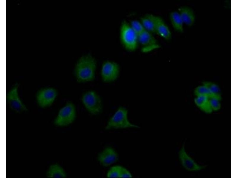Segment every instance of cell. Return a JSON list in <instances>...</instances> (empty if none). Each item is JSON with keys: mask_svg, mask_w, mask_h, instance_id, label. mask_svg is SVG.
<instances>
[{"mask_svg": "<svg viewBox=\"0 0 237 178\" xmlns=\"http://www.w3.org/2000/svg\"><path fill=\"white\" fill-rule=\"evenodd\" d=\"M119 73V66L117 63L107 60L102 63L100 75L104 82L109 83L115 81L118 77Z\"/></svg>", "mask_w": 237, "mask_h": 178, "instance_id": "52a82bcc", "label": "cell"}, {"mask_svg": "<svg viewBox=\"0 0 237 178\" xmlns=\"http://www.w3.org/2000/svg\"><path fill=\"white\" fill-rule=\"evenodd\" d=\"M82 103L87 111L93 115L101 113L103 109L102 99L99 94L93 90L85 92L81 98Z\"/></svg>", "mask_w": 237, "mask_h": 178, "instance_id": "277c9868", "label": "cell"}, {"mask_svg": "<svg viewBox=\"0 0 237 178\" xmlns=\"http://www.w3.org/2000/svg\"><path fill=\"white\" fill-rule=\"evenodd\" d=\"M140 22L146 30L151 33H156L155 25L152 14H147L142 17Z\"/></svg>", "mask_w": 237, "mask_h": 178, "instance_id": "2e32d148", "label": "cell"}, {"mask_svg": "<svg viewBox=\"0 0 237 178\" xmlns=\"http://www.w3.org/2000/svg\"><path fill=\"white\" fill-rule=\"evenodd\" d=\"M97 62L90 54L81 56L75 65L74 74L76 81L79 83L92 82L95 78Z\"/></svg>", "mask_w": 237, "mask_h": 178, "instance_id": "6da1fadb", "label": "cell"}, {"mask_svg": "<svg viewBox=\"0 0 237 178\" xmlns=\"http://www.w3.org/2000/svg\"><path fill=\"white\" fill-rule=\"evenodd\" d=\"M170 21L174 29L178 32H183V22L178 12L173 11L169 15Z\"/></svg>", "mask_w": 237, "mask_h": 178, "instance_id": "9a60e30c", "label": "cell"}, {"mask_svg": "<svg viewBox=\"0 0 237 178\" xmlns=\"http://www.w3.org/2000/svg\"><path fill=\"white\" fill-rule=\"evenodd\" d=\"M47 177L49 178H64L67 177L63 169L56 163L50 165L46 173Z\"/></svg>", "mask_w": 237, "mask_h": 178, "instance_id": "5bb4252c", "label": "cell"}, {"mask_svg": "<svg viewBox=\"0 0 237 178\" xmlns=\"http://www.w3.org/2000/svg\"><path fill=\"white\" fill-rule=\"evenodd\" d=\"M179 157L182 166L190 171L201 170L204 168V166L198 165L187 153L184 145L179 152Z\"/></svg>", "mask_w": 237, "mask_h": 178, "instance_id": "30bf717a", "label": "cell"}, {"mask_svg": "<svg viewBox=\"0 0 237 178\" xmlns=\"http://www.w3.org/2000/svg\"><path fill=\"white\" fill-rule=\"evenodd\" d=\"M203 85L209 90L213 97L220 100L221 98V92L220 88L216 84L211 82H203Z\"/></svg>", "mask_w": 237, "mask_h": 178, "instance_id": "ac0fdd59", "label": "cell"}, {"mask_svg": "<svg viewBox=\"0 0 237 178\" xmlns=\"http://www.w3.org/2000/svg\"><path fill=\"white\" fill-rule=\"evenodd\" d=\"M194 93L197 96H204L208 98L213 97L209 90L204 85L197 87L195 90Z\"/></svg>", "mask_w": 237, "mask_h": 178, "instance_id": "d6986e66", "label": "cell"}, {"mask_svg": "<svg viewBox=\"0 0 237 178\" xmlns=\"http://www.w3.org/2000/svg\"><path fill=\"white\" fill-rule=\"evenodd\" d=\"M156 29V33L165 39L169 40L171 37L170 29L161 17L152 14Z\"/></svg>", "mask_w": 237, "mask_h": 178, "instance_id": "7c38bea8", "label": "cell"}, {"mask_svg": "<svg viewBox=\"0 0 237 178\" xmlns=\"http://www.w3.org/2000/svg\"><path fill=\"white\" fill-rule=\"evenodd\" d=\"M179 13L184 23L190 26L194 23L195 16L193 9L187 6H182L178 9Z\"/></svg>", "mask_w": 237, "mask_h": 178, "instance_id": "4fadbf2b", "label": "cell"}, {"mask_svg": "<svg viewBox=\"0 0 237 178\" xmlns=\"http://www.w3.org/2000/svg\"><path fill=\"white\" fill-rule=\"evenodd\" d=\"M18 84L16 83L12 87L7 94L6 99L12 110L17 113L27 110V108L20 98L18 92Z\"/></svg>", "mask_w": 237, "mask_h": 178, "instance_id": "ba28073f", "label": "cell"}, {"mask_svg": "<svg viewBox=\"0 0 237 178\" xmlns=\"http://www.w3.org/2000/svg\"><path fill=\"white\" fill-rule=\"evenodd\" d=\"M208 101L209 105L212 111H217L220 109L221 107L220 100L216 98L210 97L209 98Z\"/></svg>", "mask_w": 237, "mask_h": 178, "instance_id": "7402d4cb", "label": "cell"}, {"mask_svg": "<svg viewBox=\"0 0 237 178\" xmlns=\"http://www.w3.org/2000/svg\"><path fill=\"white\" fill-rule=\"evenodd\" d=\"M121 166L116 165L111 167L108 171L106 176L108 178H120Z\"/></svg>", "mask_w": 237, "mask_h": 178, "instance_id": "ffe728a7", "label": "cell"}, {"mask_svg": "<svg viewBox=\"0 0 237 178\" xmlns=\"http://www.w3.org/2000/svg\"><path fill=\"white\" fill-rule=\"evenodd\" d=\"M151 34L145 30L138 36V42L141 44L143 53H148L160 47Z\"/></svg>", "mask_w": 237, "mask_h": 178, "instance_id": "9c48e42d", "label": "cell"}, {"mask_svg": "<svg viewBox=\"0 0 237 178\" xmlns=\"http://www.w3.org/2000/svg\"><path fill=\"white\" fill-rule=\"evenodd\" d=\"M128 111L125 107L121 106L117 109L110 118L105 126V129H125L133 128H139L138 125L131 123L128 117Z\"/></svg>", "mask_w": 237, "mask_h": 178, "instance_id": "7a4b0ae2", "label": "cell"}, {"mask_svg": "<svg viewBox=\"0 0 237 178\" xmlns=\"http://www.w3.org/2000/svg\"><path fill=\"white\" fill-rule=\"evenodd\" d=\"M132 175L130 171L125 168L121 166L120 178H131Z\"/></svg>", "mask_w": 237, "mask_h": 178, "instance_id": "603a6c76", "label": "cell"}, {"mask_svg": "<svg viewBox=\"0 0 237 178\" xmlns=\"http://www.w3.org/2000/svg\"><path fill=\"white\" fill-rule=\"evenodd\" d=\"M118 155L115 150L111 147H107L98 155L97 159L100 164L104 167H108L116 162Z\"/></svg>", "mask_w": 237, "mask_h": 178, "instance_id": "8fae6325", "label": "cell"}, {"mask_svg": "<svg viewBox=\"0 0 237 178\" xmlns=\"http://www.w3.org/2000/svg\"><path fill=\"white\" fill-rule=\"evenodd\" d=\"M58 94L57 90L54 88L47 87L41 88L36 94L37 103L42 108L49 107L54 102Z\"/></svg>", "mask_w": 237, "mask_h": 178, "instance_id": "8992f818", "label": "cell"}, {"mask_svg": "<svg viewBox=\"0 0 237 178\" xmlns=\"http://www.w3.org/2000/svg\"><path fill=\"white\" fill-rule=\"evenodd\" d=\"M76 117L75 105L71 102H68L60 109L54 123L58 126H67L73 122Z\"/></svg>", "mask_w": 237, "mask_h": 178, "instance_id": "5b68a950", "label": "cell"}, {"mask_svg": "<svg viewBox=\"0 0 237 178\" xmlns=\"http://www.w3.org/2000/svg\"><path fill=\"white\" fill-rule=\"evenodd\" d=\"M209 98L204 96H198L195 98V102L196 105L205 113H210L212 110L209 105Z\"/></svg>", "mask_w": 237, "mask_h": 178, "instance_id": "e0dca14e", "label": "cell"}, {"mask_svg": "<svg viewBox=\"0 0 237 178\" xmlns=\"http://www.w3.org/2000/svg\"><path fill=\"white\" fill-rule=\"evenodd\" d=\"M130 25L137 36L145 30L141 22L137 20L131 21Z\"/></svg>", "mask_w": 237, "mask_h": 178, "instance_id": "44dd1931", "label": "cell"}, {"mask_svg": "<svg viewBox=\"0 0 237 178\" xmlns=\"http://www.w3.org/2000/svg\"><path fill=\"white\" fill-rule=\"evenodd\" d=\"M119 37L121 44L126 50L132 51L136 49L138 42V36L130 25L125 20L121 23Z\"/></svg>", "mask_w": 237, "mask_h": 178, "instance_id": "3957f363", "label": "cell"}]
</instances>
